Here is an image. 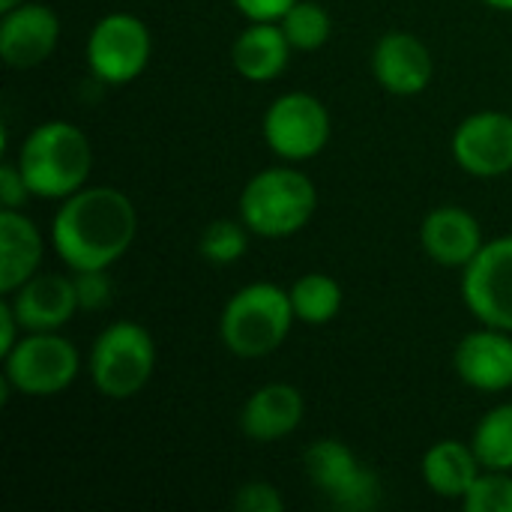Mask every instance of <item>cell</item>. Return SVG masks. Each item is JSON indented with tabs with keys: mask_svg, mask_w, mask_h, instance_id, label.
<instances>
[{
	"mask_svg": "<svg viewBox=\"0 0 512 512\" xmlns=\"http://www.w3.org/2000/svg\"><path fill=\"white\" fill-rule=\"evenodd\" d=\"M138 234L132 198L114 186H84L63 198L51 222V246L72 270H108Z\"/></svg>",
	"mask_w": 512,
	"mask_h": 512,
	"instance_id": "1",
	"label": "cell"
},
{
	"mask_svg": "<svg viewBox=\"0 0 512 512\" xmlns=\"http://www.w3.org/2000/svg\"><path fill=\"white\" fill-rule=\"evenodd\" d=\"M15 165L33 198L63 201L87 186L93 171V144L75 123L48 120L24 135Z\"/></svg>",
	"mask_w": 512,
	"mask_h": 512,
	"instance_id": "2",
	"label": "cell"
},
{
	"mask_svg": "<svg viewBox=\"0 0 512 512\" xmlns=\"http://www.w3.org/2000/svg\"><path fill=\"white\" fill-rule=\"evenodd\" d=\"M297 315L291 294L276 282H249L222 309L219 336L222 345L240 360H261L279 351L294 327Z\"/></svg>",
	"mask_w": 512,
	"mask_h": 512,
	"instance_id": "3",
	"label": "cell"
},
{
	"mask_svg": "<svg viewBox=\"0 0 512 512\" xmlns=\"http://www.w3.org/2000/svg\"><path fill=\"white\" fill-rule=\"evenodd\" d=\"M318 210L315 183L291 168H264L252 174L240 192V219L243 225L264 240H282L303 231Z\"/></svg>",
	"mask_w": 512,
	"mask_h": 512,
	"instance_id": "4",
	"label": "cell"
},
{
	"mask_svg": "<svg viewBox=\"0 0 512 512\" xmlns=\"http://www.w3.org/2000/svg\"><path fill=\"white\" fill-rule=\"evenodd\" d=\"M90 381L114 402L138 396L156 369V342L138 321L108 324L90 348Z\"/></svg>",
	"mask_w": 512,
	"mask_h": 512,
	"instance_id": "5",
	"label": "cell"
},
{
	"mask_svg": "<svg viewBox=\"0 0 512 512\" xmlns=\"http://www.w3.org/2000/svg\"><path fill=\"white\" fill-rule=\"evenodd\" d=\"M81 372L75 345L60 333H24L3 357V381L21 396L48 399L72 387Z\"/></svg>",
	"mask_w": 512,
	"mask_h": 512,
	"instance_id": "6",
	"label": "cell"
},
{
	"mask_svg": "<svg viewBox=\"0 0 512 512\" xmlns=\"http://www.w3.org/2000/svg\"><path fill=\"white\" fill-rule=\"evenodd\" d=\"M303 471L336 510L372 512L384 501V486L378 474L366 468L357 453L336 438H318L312 447H306Z\"/></svg>",
	"mask_w": 512,
	"mask_h": 512,
	"instance_id": "7",
	"label": "cell"
},
{
	"mask_svg": "<svg viewBox=\"0 0 512 512\" xmlns=\"http://www.w3.org/2000/svg\"><path fill=\"white\" fill-rule=\"evenodd\" d=\"M153 54L150 27L132 12H111L99 18L87 36L84 60L96 81L120 87L135 81Z\"/></svg>",
	"mask_w": 512,
	"mask_h": 512,
	"instance_id": "8",
	"label": "cell"
},
{
	"mask_svg": "<svg viewBox=\"0 0 512 512\" xmlns=\"http://www.w3.org/2000/svg\"><path fill=\"white\" fill-rule=\"evenodd\" d=\"M264 141L267 147L285 159V162H306L315 159L333 132V120L327 105L306 93V90H291L282 93L270 102L264 111Z\"/></svg>",
	"mask_w": 512,
	"mask_h": 512,
	"instance_id": "9",
	"label": "cell"
},
{
	"mask_svg": "<svg viewBox=\"0 0 512 512\" xmlns=\"http://www.w3.org/2000/svg\"><path fill=\"white\" fill-rule=\"evenodd\" d=\"M462 300L480 324L512 333V234L483 243L462 270Z\"/></svg>",
	"mask_w": 512,
	"mask_h": 512,
	"instance_id": "10",
	"label": "cell"
},
{
	"mask_svg": "<svg viewBox=\"0 0 512 512\" xmlns=\"http://www.w3.org/2000/svg\"><path fill=\"white\" fill-rule=\"evenodd\" d=\"M456 165L480 180L504 177L512 171V114L477 111L465 117L450 141Z\"/></svg>",
	"mask_w": 512,
	"mask_h": 512,
	"instance_id": "11",
	"label": "cell"
},
{
	"mask_svg": "<svg viewBox=\"0 0 512 512\" xmlns=\"http://www.w3.org/2000/svg\"><path fill=\"white\" fill-rule=\"evenodd\" d=\"M60 42V18L45 3H18L0 18V57L9 69L45 63Z\"/></svg>",
	"mask_w": 512,
	"mask_h": 512,
	"instance_id": "12",
	"label": "cell"
},
{
	"mask_svg": "<svg viewBox=\"0 0 512 512\" xmlns=\"http://www.w3.org/2000/svg\"><path fill=\"white\" fill-rule=\"evenodd\" d=\"M372 75L393 96H417L432 84L435 57L417 33L390 30L372 48Z\"/></svg>",
	"mask_w": 512,
	"mask_h": 512,
	"instance_id": "13",
	"label": "cell"
},
{
	"mask_svg": "<svg viewBox=\"0 0 512 512\" xmlns=\"http://www.w3.org/2000/svg\"><path fill=\"white\" fill-rule=\"evenodd\" d=\"M3 297L24 333H60L78 312L75 279L63 273H36Z\"/></svg>",
	"mask_w": 512,
	"mask_h": 512,
	"instance_id": "14",
	"label": "cell"
},
{
	"mask_svg": "<svg viewBox=\"0 0 512 512\" xmlns=\"http://www.w3.org/2000/svg\"><path fill=\"white\" fill-rule=\"evenodd\" d=\"M456 375L477 393H504L512 387V333L480 327L468 333L453 354Z\"/></svg>",
	"mask_w": 512,
	"mask_h": 512,
	"instance_id": "15",
	"label": "cell"
},
{
	"mask_svg": "<svg viewBox=\"0 0 512 512\" xmlns=\"http://www.w3.org/2000/svg\"><path fill=\"white\" fill-rule=\"evenodd\" d=\"M483 243L486 240H483L480 219L465 207L444 204V207H435L423 216L420 246L441 267L465 270L477 258Z\"/></svg>",
	"mask_w": 512,
	"mask_h": 512,
	"instance_id": "16",
	"label": "cell"
},
{
	"mask_svg": "<svg viewBox=\"0 0 512 512\" xmlns=\"http://www.w3.org/2000/svg\"><path fill=\"white\" fill-rule=\"evenodd\" d=\"M306 414V399L294 384H264L258 387L243 411H240V429L249 441L258 444H273L288 438L291 432H297V426L303 423Z\"/></svg>",
	"mask_w": 512,
	"mask_h": 512,
	"instance_id": "17",
	"label": "cell"
},
{
	"mask_svg": "<svg viewBox=\"0 0 512 512\" xmlns=\"http://www.w3.org/2000/svg\"><path fill=\"white\" fill-rule=\"evenodd\" d=\"M45 237L24 210H0V294H12L39 273Z\"/></svg>",
	"mask_w": 512,
	"mask_h": 512,
	"instance_id": "18",
	"label": "cell"
},
{
	"mask_svg": "<svg viewBox=\"0 0 512 512\" xmlns=\"http://www.w3.org/2000/svg\"><path fill=\"white\" fill-rule=\"evenodd\" d=\"M291 42L279 21H249L231 45V66L252 84L279 78L291 60Z\"/></svg>",
	"mask_w": 512,
	"mask_h": 512,
	"instance_id": "19",
	"label": "cell"
},
{
	"mask_svg": "<svg viewBox=\"0 0 512 512\" xmlns=\"http://www.w3.org/2000/svg\"><path fill=\"white\" fill-rule=\"evenodd\" d=\"M480 471L483 465L474 447L462 441H438L423 453V462H420L426 489L450 501H462L468 489L474 486V480L480 477Z\"/></svg>",
	"mask_w": 512,
	"mask_h": 512,
	"instance_id": "20",
	"label": "cell"
},
{
	"mask_svg": "<svg viewBox=\"0 0 512 512\" xmlns=\"http://www.w3.org/2000/svg\"><path fill=\"white\" fill-rule=\"evenodd\" d=\"M291 306L297 321L324 327L342 312V285L327 273H306L291 285Z\"/></svg>",
	"mask_w": 512,
	"mask_h": 512,
	"instance_id": "21",
	"label": "cell"
},
{
	"mask_svg": "<svg viewBox=\"0 0 512 512\" xmlns=\"http://www.w3.org/2000/svg\"><path fill=\"white\" fill-rule=\"evenodd\" d=\"M471 447L486 471H512V402L480 417Z\"/></svg>",
	"mask_w": 512,
	"mask_h": 512,
	"instance_id": "22",
	"label": "cell"
},
{
	"mask_svg": "<svg viewBox=\"0 0 512 512\" xmlns=\"http://www.w3.org/2000/svg\"><path fill=\"white\" fill-rule=\"evenodd\" d=\"M294 51H318L333 33V15L318 0H297L279 21Z\"/></svg>",
	"mask_w": 512,
	"mask_h": 512,
	"instance_id": "23",
	"label": "cell"
},
{
	"mask_svg": "<svg viewBox=\"0 0 512 512\" xmlns=\"http://www.w3.org/2000/svg\"><path fill=\"white\" fill-rule=\"evenodd\" d=\"M249 234L252 231L243 225V219H216L204 228V234L198 240V252L207 264L228 267L246 255Z\"/></svg>",
	"mask_w": 512,
	"mask_h": 512,
	"instance_id": "24",
	"label": "cell"
},
{
	"mask_svg": "<svg viewBox=\"0 0 512 512\" xmlns=\"http://www.w3.org/2000/svg\"><path fill=\"white\" fill-rule=\"evenodd\" d=\"M462 504L468 512H512V471L483 468Z\"/></svg>",
	"mask_w": 512,
	"mask_h": 512,
	"instance_id": "25",
	"label": "cell"
},
{
	"mask_svg": "<svg viewBox=\"0 0 512 512\" xmlns=\"http://www.w3.org/2000/svg\"><path fill=\"white\" fill-rule=\"evenodd\" d=\"M72 279H75L78 309L99 312V309H105L111 303V276H108V270H81Z\"/></svg>",
	"mask_w": 512,
	"mask_h": 512,
	"instance_id": "26",
	"label": "cell"
},
{
	"mask_svg": "<svg viewBox=\"0 0 512 512\" xmlns=\"http://www.w3.org/2000/svg\"><path fill=\"white\" fill-rule=\"evenodd\" d=\"M234 507L240 512H282L285 501H282V495H279V489L273 483L252 480V483L237 489Z\"/></svg>",
	"mask_w": 512,
	"mask_h": 512,
	"instance_id": "27",
	"label": "cell"
},
{
	"mask_svg": "<svg viewBox=\"0 0 512 512\" xmlns=\"http://www.w3.org/2000/svg\"><path fill=\"white\" fill-rule=\"evenodd\" d=\"M27 198H33V192L27 189L18 165L3 162L0 165V204H3V210H24Z\"/></svg>",
	"mask_w": 512,
	"mask_h": 512,
	"instance_id": "28",
	"label": "cell"
},
{
	"mask_svg": "<svg viewBox=\"0 0 512 512\" xmlns=\"http://www.w3.org/2000/svg\"><path fill=\"white\" fill-rule=\"evenodd\" d=\"M246 21H282L297 0H231Z\"/></svg>",
	"mask_w": 512,
	"mask_h": 512,
	"instance_id": "29",
	"label": "cell"
},
{
	"mask_svg": "<svg viewBox=\"0 0 512 512\" xmlns=\"http://www.w3.org/2000/svg\"><path fill=\"white\" fill-rule=\"evenodd\" d=\"M21 336H24V330H21L15 312H12L9 300L3 297V303H0V357H6L18 345Z\"/></svg>",
	"mask_w": 512,
	"mask_h": 512,
	"instance_id": "30",
	"label": "cell"
},
{
	"mask_svg": "<svg viewBox=\"0 0 512 512\" xmlns=\"http://www.w3.org/2000/svg\"><path fill=\"white\" fill-rule=\"evenodd\" d=\"M483 3L492 9H501V12H512V0H483Z\"/></svg>",
	"mask_w": 512,
	"mask_h": 512,
	"instance_id": "31",
	"label": "cell"
},
{
	"mask_svg": "<svg viewBox=\"0 0 512 512\" xmlns=\"http://www.w3.org/2000/svg\"><path fill=\"white\" fill-rule=\"evenodd\" d=\"M18 3H24V0H0V12H9V9H15Z\"/></svg>",
	"mask_w": 512,
	"mask_h": 512,
	"instance_id": "32",
	"label": "cell"
}]
</instances>
